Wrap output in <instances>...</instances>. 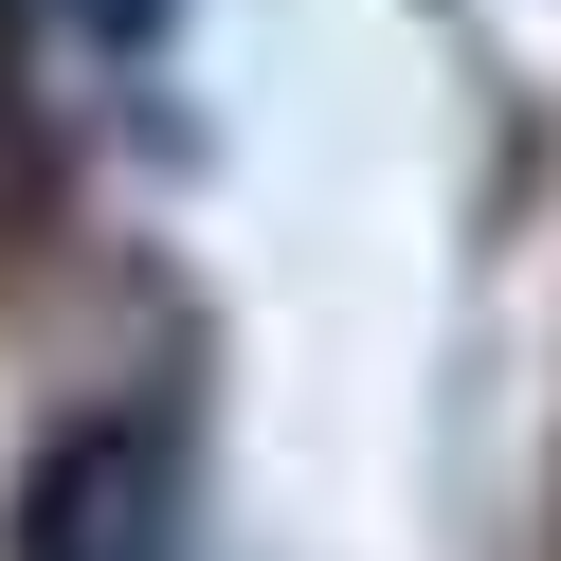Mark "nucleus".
I'll use <instances>...</instances> for the list:
<instances>
[{
    "label": "nucleus",
    "mask_w": 561,
    "mask_h": 561,
    "mask_svg": "<svg viewBox=\"0 0 561 561\" xmlns=\"http://www.w3.org/2000/svg\"><path fill=\"white\" fill-rule=\"evenodd\" d=\"M19 561H182V435H163V416L55 435L37 507H19Z\"/></svg>",
    "instance_id": "f257e3e1"
}]
</instances>
